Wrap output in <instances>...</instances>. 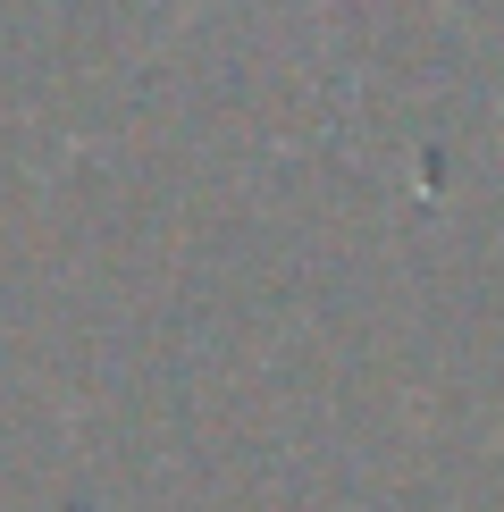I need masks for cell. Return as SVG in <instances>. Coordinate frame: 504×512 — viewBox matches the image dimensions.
I'll return each instance as SVG.
<instances>
[{"label": "cell", "mask_w": 504, "mask_h": 512, "mask_svg": "<svg viewBox=\"0 0 504 512\" xmlns=\"http://www.w3.org/2000/svg\"><path fill=\"white\" fill-rule=\"evenodd\" d=\"M194 9H210V0H194ZM437 9H454V0H437Z\"/></svg>", "instance_id": "cell-1"}]
</instances>
